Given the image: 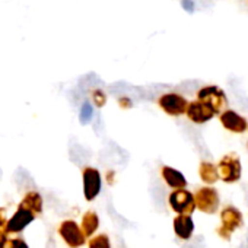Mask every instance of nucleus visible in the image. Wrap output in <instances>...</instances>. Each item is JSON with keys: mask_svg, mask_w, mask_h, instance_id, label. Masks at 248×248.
Listing matches in <instances>:
<instances>
[{"mask_svg": "<svg viewBox=\"0 0 248 248\" xmlns=\"http://www.w3.org/2000/svg\"><path fill=\"white\" fill-rule=\"evenodd\" d=\"M220 228H219V235L223 239H229L231 235L242 225V213L233 207V206H228L220 212Z\"/></svg>", "mask_w": 248, "mask_h": 248, "instance_id": "1", "label": "nucleus"}, {"mask_svg": "<svg viewBox=\"0 0 248 248\" xmlns=\"http://www.w3.org/2000/svg\"><path fill=\"white\" fill-rule=\"evenodd\" d=\"M158 105L168 115L178 117V115H183L186 112L188 102H187V99L183 95L175 93V92H168V93H164V95L159 96Z\"/></svg>", "mask_w": 248, "mask_h": 248, "instance_id": "2", "label": "nucleus"}, {"mask_svg": "<svg viewBox=\"0 0 248 248\" xmlns=\"http://www.w3.org/2000/svg\"><path fill=\"white\" fill-rule=\"evenodd\" d=\"M241 172H242L241 162L232 154L223 156L220 159L219 165H217V174H219V177L225 183H235V181H238L241 178Z\"/></svg>", "mask_w": 248, "mask_h": 248, "instance_id": "3", "label": "nucleus"}, {"mask_svg": "<svg viewBox=\"0 0 248 248\" xmlns=\"http://www.w3.org/2000/svg\"><path fill=\"white\" fill-rule=\"evenodd\" d=\"M197 99L206 102L207 105H210L215 109L216 114L220 112L228 104L225 92L217 86H206V88L200 89L199 93H197Z\"/></svg>", "mask_w": 248, "mask_h": 248, "instance_id": "4", "label": "nucleus"}, {"mask_svg": "<svg viewBox=\"0 0 248 248\" xmlns=\"http://www.w3.org/2000/svg\"><path fill=\"white\" fill-rule=\"evenodd\" d=\"M194 204L204 213H215L219 207V194L212 187H203L196 193Z\"/></svg>", "mask_w": 248, "mask_h": 248, "instance_id": "5", "label": "nucleus"}, {"mask_svg": "<svg viewBox=\"0 0 248 248\" xmlns=\"http://www.w3.org/2000/svg\"><path fill=\"white\" fill-rule=\"evenodd\" d=\"M170 204L180 215H188L196 207L194 196L184 188H175V191L170 194Z\"/></svg>", "mask_w": 248, "mask_h": 248, "instance_id": "6", "label": "nucleus"}, {"mask_svg": "<svg viewBox=\"0 0 248 248\" xmlns=\"http://www.w3.org/2000/svg\"><path fill=\"white\" fill-rule=\"evenodd\" d=\"M83 178V194L88 202H92L101 191V175L96 168L86 167L82 171Z\"/></svg>", "mask_w": 248, "mask_h": 248, "instance_id": "7", "label": "nucleus"}, {"mask_svg": "<svg viewBox=\"0 0 248 248\" xmlns=\"http://www.w3.org/2000/svg\"><path fill=\"white\" fill-rule=\"evenodd\" d=\"M59 232L63 236V239L66 241V244L72 248H78L85 244V233L80 231V228L73 220H64L60 225Z\"/></svg>", "mask_w": 248, "mask_h": 248, "instance_id": "8", "label": "nucleus"}, {"mask_svg": "<svg viewBox=\"0 0 248 248\" xmlns=\"http://www.w3.org/2000/svg\"><path fill=\"white\" fill-rule=\"evenodd\" d=\"M186 114L193 123L202 124V123H206V121L212 120L216 112L210 105H207L206 102L197 99V101H193V102H190L187 105Z\"/></svg>", "mask_w": 248, "mask_h": 248, "instance_id": "9", "label": "nucleus"}, {"mask_svg": "<svg viewBox=\"0 0 248 248\" xmlns=\"http://www.w3.org/2000/svg\"><path fill=\"white\" fill-rule=\"evenodd\" d=\"M34 215H35L34 212H31V210L19 206V209L16 210V213L6 223V231L8 232H21L25 226H28L35 219Z\"/></svg>", "mask_w": 248, "mask_h": 248, "instance_id": "10", "label": "nucleus"}, {"mask_svg": "<svg viewBox=\"0 0 248 248\" xmlns=\"http://www.w3.org/2000/svg\"><path fill=\"white\" fill-rule=\"evenodd\" d=\"M220 123L223 124L225 129H228L229 132H233V133H242L247 129L245 118L238 115L235 111H231V109L225 111L220 115Z\"/></svg>", "mask_w": 248, "mask_h": 248, "instance_id": "11", "label": "nucleus"}, {"mask_svg": "<svg viewBox=\"0 0 248 248\" xmlns=\"http://www.w3.org/2000/svg\"><path fill=\"white\" fill-rule=\"evenodd\" d=\"M174 231L181 239H190L194 232V222L188 215H180L174 219Z\"/></svg>", "mask_w": 248, "mask_h": 248, "instance_id": "12", "label": "nucleus"}, {"mask_svg": "<svg viewBox=\"0 0 248 248\" xmlns=\"http://www.w3.org/2000/svg\"><path fill=\"white\" fill-rule=\"evenodd\" d=\"M161 174H162V178L165 180V183L172 188H184L187 186L186 177L180 171H177L171 167H162Z\"/></svg>", "mask_w": 248, "mask_h": 248, "instance_id": "13", "label": "nucleus"}, {"mask_svg": "<svg viewBox=\"0 0 248 248\" xmlns=\"http://www.w3.org/2000/svg\"><path fill=\"white\" fill-rule=\"evenodd\" d=\"M19 206L25 207V209H28V210H31L34 213H41V210H43V197L37 191H30V193L25 194V197L22 199Z\"/></svg>", "mask_w": 248, "mask_h": 248, "instance_id": "14", "label": "nucleus"}, {"mask_svg": "<svg viewBox=\"0 0 248 248\" xmlns=\"http://www.w3.org/2000/svg\"><path fill=\"white\" fill-rule=\"evenodd\" d=\"M199 174H200V178L204 183H209V184L216 183L217 178H219L217 168L213 164H210V162H202L200 168H199Z\"/></svg>", "mask_w": 248, "mask_h": 248, "instance_id": "15", "label": "nucleus"}, {"mask_svg": "<svg viewBox=\"0 0 248 248\" xmlns=\"http://www.w3.org/2000/svg\"><path fill=\"white\" fill-rule=\"evenodd\" d=\"M99 225L98 215L95 212H86L82 217V229L85 236H91Z\"/></svg>", "mask_w": 248, "mask_h": 248, "instance_id": "16", "label": "nucleus"}, {"mask_svg": "<svg viewBox=\"0 0 248 248\" xmlns=\"http://www.w3.org/2000/svg\"><path fill=\"white\" fill-rule=\"evenodd\" d=\"M91 98H92V102L95 104V107H98V108H102L107 102V95L101 89H93L91 92Z\"/></svg>", "mask_w": 248, "mask_h": 248, "instance_id": "17", "label": "nucleus"}, {"mask_svg": "<svg viewBox=\"0 0 248 248\" xmlns=\"http://www.w3.org/2000/svg\"><path fill=\"white\" fill-rule=\"evenodd\" d=\"M89 248H109V239L107 235H98L89 241Z\"/></svg>", "mask_w": 248, "mask_h": 248, "instance_id": "18", "label": "nucleus"}, {"mask_svg": "<svg viewBox=\"0 0 248 248\" xmlns=\"http://www.w3.org/2000/svg\"><path fill=\"white\" fill-rule=\"evenodd\" d=\"M3 248H28L27 242L21 238H16V239H11V241H6L5 247Z\"/></svg>", "mask_w": 248, "mask_h": 248, "instance_id": "19", "label": "nucleus"}, {"mask_svg": "<svg viewBox=\"0 0 248 248\" xmlns=\"http://www.w3.org/2000/svg\"><path fill=\"white\" fill-rule=\"evenodd\" d=\"M117 102H118V107L123 108V109H129V108H132V105H133L132 99H130L129 96H126V95L120 96V98L117 99Z\"/></svg>", "mask_w": 248, "mask_h": 248, "instance_id": "20", "label": "nucleus"}, {"mask_svg": "<svg viewBox=\"0 0 248 248\" xmlns=\"http://www.w3.org/2000/svg\"><path fill=\"white\" fill-rule=\"evenodd\" d=\"M181 5L187 12H193L194 11V2L193 0H181Z\"/></svg>", "mask_w": 248, "mask_h": 248, "instance_id": "21", "label": "nucleus"}, {"mask_svg": "<svg viewBox=\"0 0 248 248\" xmlns=\"http://www.w3.org/2000/svg\"><path fill=\"white\" fill-rule=\"evenodd\" d=\"M6 236H5V233H2L0 232V248H3L5 247V244H6Z\"/></svg>", "mask_w": 248, "mask_h": 248, "instance_id": "22", "label": "nucleus"}, {"mask_svg": "<svg viewBox=\"0 0 248 248\" xmlns=\"http://www.w3.org/2000/svg\"><path fill=\"white\" fill-rule=\"evenodd\" d=\"M3 223H5V219H3V212H2V209H0V228L3 226Z\"/></svg>", "mask_w": 248, "mask_h": 248, "instance_id": "23", "label": "nucleus"}, {"mask_svg": "<svg viewBox=\"0 0 248 248\" xmlns=\"http://www.w3.org/2000/svg\"><path fill=\"white\" fill-rule=\"evenodd\" d=\"M239 248H248V238H247V239L239 245Z\"/></svg>", "mask_w": 248, "mask_h": 248, "instance_id": "24", "label": "nucleus"}]
</instances>
